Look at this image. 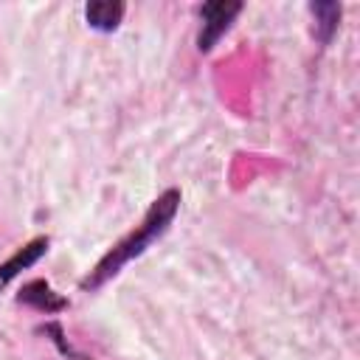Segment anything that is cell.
Returning <instances> with one entry per match:
<instances>
[{"label": "cell", "mask_w": 360, "mask_h": 360, "mask_svg": "<svg viewBox=\"0 0 360 360\" xmlns=\"http://www.w3.org/2000/svg\"><path fill=\"white\" fill-rule=\"evenodd\" d=\"M309 11H312V17H315V37H318L323 45H329L332 37H335V31H338V25H340L343 6L326 0V3H312Z\"/></svg>", "instance_id": "cell-6"}, {"label": "cell", "mask_w": 360, "mask_h": 360, "mask_svg": "<svg viewBox=\"0 0 360 360\" xmlns=\"http://www.w3.org/2000/svg\"><path fill=\"white\" fill-rule=\"evenodd\" d=\"M48 245H51L48 236H34V239L25 242L22 248H17V250L0 264V287L8 284V281H11L14 276H20L22 270H28L31 264H37V262L48 253Z\"/></svg>", "instance_id": "cell-3"}, {"label": "cell", "mask_w": 360, "mask_h": 360, "mask_svg": "<svg viewBox=\"0 0 360 360\" xmlns=\"http://www.w3.org/2000/svg\"><path fill=\"white\" fill-rule=\"evenodd\" d=\"M17 301L20 304H28L39 312H62L68 309V298L53 292V287L45 281V278H34V281H25L17 292Z\"/></svg>", "instance_id": "cell-4"}, {"label": "cell", "mask_w": 360, "mask_h": 360, "mask_svg": "<svg viewBox=\"0 0 360 360\" xmlns=\"http://www.w3.org/2000/svg\"><path fill=\"white\" fill-rule=\"evenodd\" d=\"M242 11L239 0H211L200 6V31H197V51L208 53L231 28L236 14Z\"/></svg>", "instance_id": "cell-2"}, {"label": "cell", "mask_w": 360, "mask_h": 360, "mask_svg": "<svg viewBox=\"0 0 360 360\" xmlns=\"http://www.w3.org/2000/svg\"><path fill=\"white\" fill-rule=\"evenodd\" d=\"M84 20L96 31H115L124 20V3L121 0H90L84 6Z\"/></svg>", "instance_id": "cell-5"}, {"label": "cell", "mask_w": 360, "mask_h": 360, "mask_svg": "<svg viewBox=\"0 0 360 360\" xmlns=\"http://www.w3.org/2000/svg\"><path fill=\"white\" fill-rule=\"evenodd\" d=\"M177 208H180V188H166V191L149 205L143 222H141L135 231H129L124 239H118V242L93 264V270L82 278V290H84V292H93V290L104 287L112 276H118L127 262L138 259L152 242H158V239L172 228V222H174V217H177Z\"/></svg>", "instance_id": "cell-1"}]
</instances>
